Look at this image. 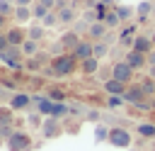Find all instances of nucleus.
<instances>
[{
	"label": "nucleus",
	"instance_id": "obj_2",
	"mask_svg": "<svg viewBox=\"0 0 155 151\" xmlns=\"http://www.w3.org/2000/svg\"><path fill=\"white\" fill-rule=\"evenodd\" d=\"M0 63H5L10 71H24V54L19 46H7L5 51H0Z\"/></svg>",
	"mask_w": 155,
	"mask_h": 151
},
{
	"label": "nucleus",
	"instance_id": "obj_34",
	"mask_svg": "<svg viewBox=\"0 0 155 151\" xmlns=\"http://www.w3.org/2000/svg\"><path fill=\"white\" fill-rule=\"evenodd\" d=\"M15 2L12 0H0V15H5V17H15Z\"/></svg>",
	"mask_w": 155,
	"mask_h": 151
},
{
	"label": "nucleus",
	"instance_id": "obj_10",
	"mask_svg": "<svg viewBox=\"0 0 155 151\" xmlns=\"http://www.w3.org/2000/svg\"><path fill=\"white\" fill-rule=\"evenodd\" d=\"M5 34H7V41H10V46H22V44L27 41V27H22V24L7 27V29H5Z\"/></svg>",
	"mask_w": 155,
	"mask_h": 151
},
{
	"label": "nucleus",
	"instance_id": "obj_45",
	"mask_svg": "<svg viewBox=\"0 0 155 151\" xmlns=\"http://www.w3.org/2000/svg\"><path fill=\"white\" fill-rule=\"evenodd\" d=\"M128 151H138V149H128Z\"/></svg>",
	"mask_w": 155,
	"mask_h": 151
},
{
	"label": "nucleus",
	"instance_id": "obj_33",
	"mask_svg": "<svg viewBox=\"0 0 155 151\" xmlns=\"http://www.w3.org/2000/svg\"><path fill=\"white\" fill-rule=\"evenodd\" d=\"M41 24H44L46 29H53V27H58V24H61V22H58V12H56V10H51V12H48V15L41 19Z\"/></svg>",
	"mask_w": 155,
	"mask_h": 151
},
{
	"label": "nucleus",
	"instance_id": "obj_36",
	"mask_svg": "<svg viewBox=\"0 0 155 151\" xmlns=\"http://www.w3.org/2000/svg\"><path fill=\"white\" fill-rule=\"evenodd\" d=\"M73 29H75V32H78V34L82 37V34H87V29H90V22H85V19H78Z\"/></svg>",
	"mask_w": 155,
	"mask_h": 151
},
{
	"label": "nucleus",
	"instance_id": "obj_37",
	"mask_svg": "<svg viewBox=\"0 0 155 151\" xmlns=\"http://www.w3.org/2000/svg\"><path fill=\"white\" fill-rule=\"evenodd\" d=\"M99 117H102V114H99L97 110H87V112H85V119H87V122H97V124H99Z\"/></svg>",
	"mask_w": 155,
	"mask_h": 151
},
{
	"label": "nucleus",
	"instance_id": "obj_5",
	"mask_svg": "<svg viewBox=\"0 0 155 151\" xmlns=\"http://www.w3.org/2000/svg\"><path fill=\"white\" fill-rule=\"evenodd\" d=\"M51 54L48 51H39L36 56H31V58H24V71L29 73V76H36V73H41L48 63H51Z\"/></svg>",
	"mask_w": 155,
	"mask_h": 151
},
{
	"label": "nucleus",
	"instance_id": "obj_23",
	"mask_svg": "<svg viewBox=\"0 0 155 151\" xmlns=\"http://www.w3.org/2000/svg\"><path fill=\"white\" fill-rule=\"evenodd\" d=\"M136 132L143 139H155V122H138L136 124Z\"/></svg>",
	"mask_w": 155,
	"mask_h": 151
},
{
	"label": "nucleus",
	"instance_id": "obj_6",
	"mask_svg": "<svg viewBox=\"0 0 155 151\" xmlns=\"http://www.w3.org/2000/svg\"><path fill=\"white\" fill-rule=\"evenodd\" d=\"M7 105L15 110V112H29L31 110V95L27 90H15L7 100Z\"/></svg>",
	"mask_w": 155,
	"mask_h": 151
},
{
	"label": "nucleus",
	"instance_id": "obj_38",
	"mask_svg": "<svg viewBox=\"0 0 155 151\" xmlns=\"http://www.w3.org/2000/svg\"><path fill=\"white\" fill-rule=\"evenodd\" d=\"M39 5H44L46 10H56V0H36Z\"/></svg>",
	"mask_w": 155,
	"mask_h": 151
},
{
	"label": "nucleus",
	"instance_id": "obj_8",
	"mask_svg": "<svg viewBox=\"0 0 155 151\" xmlns=\"http://www.w3.org/2000/svg\"><path fill=\"white\" fill-rule=\"evenodd\" d=\"M63 119H56V117H46L44 124H41V136L44 139H58L63 134Z\"/></svg>",
	"mask_w": 155,
	"mask_h": 151
},
{
	"label": "nucleus",
	"instance_id": "obj_29",
	"mask_svg": "<svg viewBox=\"0 0 155 151\" xmlns=\"http://www.w3.org/2000/svg\"><path fill=\"white\" fill-rule=\"evenodd\" d=\"M150 12H153V2H138L136 5V17L138 19H148Z\"/></svg>",
	"mask_w": 155,
	"mask_h": 151
},
{
	"label": "nucleus",
	"instance_id": "obj_9",
	"mask_svg": "<svg viewBox=\"0 0 155 151\" xmlns=\"http://www.w3.org/2000/svg\"><path fill=\"white\" fill-rule=\"evenodd\" d=\"M124 100H126L128 105H136V107H145V110H148V97L143 95V90L138 88V83H131V85L126 88Z\"/></svg>",
	"mask_w": 155,
	"mask_h": 151
},
{
	"label": "nucleus",
	"instance_id": "obj_40",
	"mask_svg": "<svg viewBox=\"0 0 155 151\" xmlns=\"http://www.w3.org/2000/svg\"><path fill=\"white\" fill-rule=\"evenodd\" d=\"M97 2H102V5H107V7H109V10H111V7H116V5H119V2H116V0H97Z\"/></svg>",
	"mask_w": 155,
	"mask_h": 151
},
{
	"label": "nucleus",
	"instance_id": "obj_19",
	"mask_svg": "<svg viewBox=\"0 0 155 151\" xmlns=\"http://www.w3.org/2000/svg\"><path fill=\"white\" fill-rule=\"evenodd\" d=\"M15 19H17V24H27L29 19H34L31 7H29V5H17V7H15Z\"/></svg>",
	"mask_w": 155,
	"mask_h": 151
},
{
	"label": "nucleus",
	"instance_id": "obj_21",
	"mask_svg": "<svg viewBox=\"0 0 155 151\" xmlns=\"http://www.w3.org/2000/svg\"><path fill=\"white\" fill-rule=\"evenodd\" d=\"M46 97H51L53 102H65L68 100V93L58 85H46Z\"/></svg>",
	"mask_w": 155,
	"mask_h": 151
},
{
	"label": "nucleus",
	"instance_id": "obj_16",
	"mask_svg": "<svg viewBox=\"0 0 155 151\" xmlns=\"http://www.w3.org/2000/svg\"><path fill=\"white\" fill-rule=\"evenodd\" d=\"M153 46H155V44H153V39H150V37H140V34H138V37L133 39V46H131V49H133V51H140V54H145V56H148L150 51H155Z\"/></svg>",
	"mask_w": 155,
	"mask_h": 151
},
{
	"label": "nucleus",
	"instance_id": "obj_18",
	"mask_svg": "<svg viewBox=\"0 0 155 151\" xmlns=\"http://www.w3.org/2000/svg\"><path fill=\"white\" fill-rule=\"evenodd\" d=\"M97 71H99V58L90 56V58L80 61V73H82V76H94Z\"/></svg>",
	"mask_w": 155,
	"mask_h": 151
},
{
	"label": "nucleus",
	"instance_id": "obj_46",
	"mask_svg": "<svg viewBox=\"0 0 155 151\" xmlns=\"http://www.w3.org/2000/svg\"><path fill=\"white\" fill-rule=\"evenodd\" d=\"M0 102H2V100H0Z\"/></svg>",
	"mask_w": 155,
	"mask_h": 151
},
{
	"label": "nucleus",
	"instance_id": "obj_11",
	"mask_svg": "<svg viewBox=\"0 0 155 151\" xmlns=\"http://www.w3.org/2000/svg\"><path fill=\"white\" fill-rule=\"evenodd\" d=\"M58 41L63 44V49H65L68 54H73V51H75V46L82 41V37H80L75 29H68V32H63V34H61V39H58Z\"/></svg>",
	"mask_w": 155,
	"mask_h": 151
},
{
	"label": "nucleus",
	"instance_id": "obj_41",
	"mask_svg": "<svg viewBox=\"0 0 155 151\" xmlns=\"http://www.w3.org/2000/svg\"><path fill=\"white\" fill-rule=\"evenodd\" d=\"M5 29H7V17L0 15V32H5Z\"/></svg>",
	"mask_w": 155,
	"mask_h": 151
},
{
	"label": "nucleus",
	"instance_id": "obj_28",
	"mask_svg": "<svg viewBox=\"0 0 155 151\" xmlns=\"http://www.w3.org/2000/svg\"><path fill=\"white\" fill-rule=\"evenodd\" d=\"M109 129H111V127H107L104 122H99V124L94 127V141H97V144L107 141V139H109Z\"/></svg>",
	"mask_w": 155,
	"mask_h": 151
},
{
	"label": "nucleus",
	"instance_id": "obj_27",
	"mask_svg": "<svg viewBox=\"0 0 155 151\" xmlns=\"http://www.w3.org/2000/svg\"><path fill=\"white\" fill-rule=\"evenodd\" d=\"M44 114L41 112H36V110H31V112H27V124L31 127V129H41V124H44Z\"/></svg>",
	"mask_w": 155,
	"mask_h": 151
},
{
	"label": "nucleus",
	"instance_id": "obj_24",
	"mask_svg": "<svg viewBox=\"0 0 155 151\" xmlns=\"http://www.w3.org/2000/svg\"><path fill=\"white\" fill-rule=\"evenodd\" d=\"M102 22L107 24V29H116L119 24H121V17L116 15V10L111 7V10H107L104 15H102Z\"/></svg>",
	"mask_w": 155,
	"mask_h": 151
},
{
	"label": "nucleus",
	"instance_id": "obj_14",
	"mask_svg": "<svg viewBox=\"0 0 155 151\" xmlns=\"http://www.w3.org/2000/svg\"><path fill=\"white\" fill-rule=\"evenodd\" d=\"M126 83H121V80H116V78H109V80H104L102 83V90L107 93V95H124L126 93Z\"/></svg>",
	"mask_w": 155,
	"mask_h": 151
},
{
	"label": "nucleus",
	"instance_id": "obj_35",
	"mask_svg": "<svg viewBox=\"0 0 155 151\" xmlns=\"http://www.w3.org/2000/svg\"><path fill=\"white\" fill-rule=\"evenodd\" d=\"M48 12H51V10H46L44 5H39V2L34 0V5H31V15H34V19H39V22H41V19H44Z\"/></svg>",
	"mask_w": 155,
	"mask_h": 151
},
{
	"label": "nucleus",
	"instance_id": "obj_12",
	"mask_svg": "<svg viewBox=\"0 0 155 151\" xmlns=\"http://www.w3.org/2000/svg\"><path fill=\"white\" fill-rule=\"evenodd\" d=\"M133 71H140V68H145L148 66V56L145 54H140V51H133V49H128L126 51V58H124Z\"/></svg>",
	"mask_w": 155,
	"mask_h": 151
},
{
	"label": "nucleus",
	"instance_id": "obj_25",
	"mask_svg": "<svg viewBox=\"0 0 155 151\" xmlns=\"http://www.w3.org/2000/svg\"><path fill=\"white\" fill-rule=\"evenodd\" d=\"M19 49H22L24 58H31V56H36V54L41 51V44H39V41H34V39H27V41H24Z\"/></svg>",
	"mask_w": 155,
	"mask_h": 151
},
{
	"label": "nucleus",
	"instance_id": "obj_13",
	"mask_svg": "<svg viewBox=\"0 0 155 151\" xmlns=\"http://www.w3.org/2000/svg\"><path fill=\"white\" fill-rule=\"evenodd\" d=\"M104 37H107V24H104L102 19L92 22L90 29H87V39H90V41H102Z\"/></svg>",
	"mask_w": 155,
	"mask_h": 151
},
{
	"label": "nucleus",
	"instance_id": "obj_1",
	"mask_svg": "<svg viewBox=\"0 0 155 151\" xmlns=\"http://www.w3.org/2000/svg\"><path fill=\"white\" fill-rule=\"evenodd\" d=\"M75 71H80V61L73 54H61V56H53L41 73L48 78H65V76H73Z\"/></svg>",
	"mask_w": 155,
	"mask_h": 151
},
{
	"label": "nucleus",
	"instance_id": "obj_7",
	"mask_svg": "<svg viewBox=\"0 0 155 151\" xmlns=\"http://www.w3.org/2000/svg\"><path fill=\"white\" fill-rule=\"evenodd\" d=\"M133 76H136V71L121 58V61H116V63H111V78H116V80H121V83H126V85H131L133 83Z\"/></svg>",
	"mask_w": 155,
	"mask_h": 151
},
{
	"label": "nucleus",
	"instance_id": "obj_44",
	"mask_svg": "<svg viewBox=\"0 0 155 151\" xmlns=\"http://www.w3.org/2000/svg\"><path fill=\"white\" fill-rule=\"evenodd\" d=\"M0 146H5V136L2 134H0Z\"/></svg>",
	"mask_w": 155,
	"mask_h": 151
},
{
	"label": "nucleus",
	"instance_id": "obj_17",
	"mask_svg": "<svg viewBox=\"0 0 155 151\" xmlns=\"http://www.w3.org/2000/svg\"><path fill=\"white\" fill-rule=\"evenodd\" d=\"M58 12V22L61 24H75L78 22V10L73 7V5H68V7H63V10H56Z\"/></svg>",
	"mask_w": 155,
	"mask_h": 151
},
{
	"label": "nucleus",
	"instance_id": "obj_31",
	"mask_svg": "<svg viewBox=\"0 0 155 151\" xmlns=\"http://www.w3.org/2000/svg\"><path fill=\"white\" fill-rule=\"evenodd\" d=\"M107 54H109V44H107V39H102V41H94L92 56H94V58H104Z\"/></svg>",
	"mask_w": 155,
	"mask_h": 151
},
{
	"label": "nucleus",
	"instance_id": "obj_32",
	"mask_svg": "<svg viewBox=\"0 0 155 151\" xmlns=\"http://www.w3.org/2000/svg\"><path fill=\"white\" fill-rule=\"evenodd\" d=\"M104 105H107V110H119L121 105H126V100H124V95H107Z\"/></svg>",
	"mask_w": 155,
	"mask_h": 151
},
{
	"label": "nucleus",
	"instance_id": "obj_20",
	"mask_svg": "<svg viewBox=\"0 0 155 151\" xmlns=\"http://www.w3.org/2000/svg\"><path fill=\"white\" fill-rule=\"evenodd\" d=\"M44 37H46V27L39 22V24H29L27 27V39H34V41H44Z\"/></svg>",
	"mask_w": 155,
	"mask_h": 151
},
{
	"label": "nucleus",
	"instance_id": "obj_4",
	"mask_svg": "<svg viewBox=\"0 0 155 151\" xmlns=\"http://www.w3.org/2000/svg\"><path fill=\"white\" fill-rule=\"evenodd\" d=\"M107 144H111V146H116V149H131V144H133V136H131V132L126 129V127H111L109 129V139H107Z\"/></svg>",
	"mask_w": 155,
	"mask_h": 151
},
{
	"label": "nucleus",
	"instance_id": "obj_30",
	"mask_svg": "<svg viewBox=\"0 0 155 151\" xmlns=\"http://www.w3.org/2000/svg\"><path fill=\"white\" fill-rule=\"evenodd\" d=\"M114 10H116V15L121 17V22H126V19H131V17L136 15V7H131V5H116Z\"/></svg>",
	"mask_w": 155,
	"mask_h": 151
},
{
	"label": "nucleus",
	"instance_id": "obj_15",
	"mask_svg": "<svg viewBox=\"0 0 155 151\" xmlns=\"http://www.w3.org/2000/svg\"><path fill=\"white\" fill-rule=\"evenodd\" d=\"M92 49H94V41H90V39H82V41L75 46L73 56H75L78 61H85V58H90V56H92Z\"/></svg>",
	"mask_w": 155,
	"mask_h": 151
},
{
	"label": "nucleus",
	"instance_id": "obj_42",
	"mask_svg": "<svg viewBox=\"0 0 155 151\" xmlns=\"http://www.w3.org/2000/svg\"><path fill=\"white\" fill-rule=\"evenodd\" d=\"M148 66H153V68H155V51H150V54H148Z\"/></svg>",
	"mask_w": 155,
	"mask_h": 151
},
{
	"label": "nucleus",
	"instance_id": "obj_22",
	"mask_svg": "<svg viewBox=\"0 0 155 151\" xmlns=\"http://www.w3.org/2000/svg\"><path fill=\"white\" fill-rule=\"evenodd\" d=\"M15 122H17L15 119V110L10 105H0V127H10Z\"/></svg>",
	"mask_w": 155,
	"mask_h": 151
},
{
	"label": "nucleus",
	"instance_id": "obj_3",
	"mask_svg": "<svg viewBox=\"0 0 155 151\" xmlns=\"http://www.w3.org/2000/svg\"><path fill=\"white\" fill-rule=\"evenodd\" d=\"M5 149H7V151H31V149H34V139H31L29 132L17 129V132L5 141Z\"/></svg>",
	"mask_w": 155,
	"mask_h": 151
},
{
	"label": "nucleus",
	"instance_id": "obj_39",
	"mask_svg": "<svg viewBox=\"0 0 155 151\" xmlns=\"http://www.w3.org/2000/svg\"><path fill=\"white\" fill-rule=\"evenodd\" d=\"M7 46H10V41H7V34H5V32H0V51H5Z\"/></svg>",
	"mask_w": 155,
	"mask_h": 151
},
{
	"label": "nucleus",
	"instance_id": "obj_26",
	"mask_svg": "<svg viewBox=\"0 0 155 151\" xmlns=\"http://www.w3.org/2000/svg\"><path fill=\"white\" fill-rule=\"evenodd\" d=\"M138 88L143 90V95H145V97H153V95H155V78H153V76L140 78V80H138Z\"/></svg>",
	"mask_w": 155,
	"mask_h": 151
},
{
	"label": "nucleus",
	"instance_id": "obj_43",
	"mask_svg": "<svg viewBox=\"0 0 155 151\" xmlns=\"http://www.w3.org/2000/svg\"><path fill=\"white\" fill-rule=\"evenodd\" d=\"M15 5H29V7H31L34 0H15Z\"/></svg>",
	"mask_w": 155,
	"mask_h": 151
}]
</instances>
